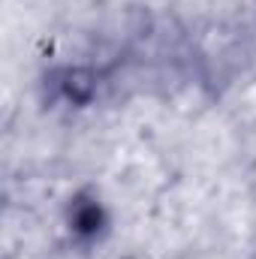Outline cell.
Instances as JSON below:
<instances>
[{"instance_id": "1", "label": "cell", "mask_w": 256, "mask_h": 259, "mask_svg": "<svg viewBox=\"0 0 256 259\" xmlns=\"http://www.w3.org/2000/svg\"><path fill=\"white\" fill-rule=\"evenodd\" d=\"M103 223V214H100V205L97 202H88V205H75L72 208V229L78 235H97Z\"/></svg>"}]
</instances>
